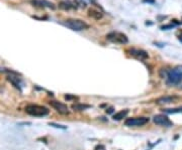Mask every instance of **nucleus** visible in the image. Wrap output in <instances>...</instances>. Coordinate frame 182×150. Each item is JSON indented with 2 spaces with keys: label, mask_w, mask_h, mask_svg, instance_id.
I'll return each mask as SVG.
<instances>
[{
  "label": "nucleus",
  "mask_w": 182,
  "mask_h": 150,
  "mask_svg": "<svg viewBox=\"0 0 182 150\" xmlns=\"http://www.w3.org/2000/svg\"><path fill=\"white\" fill-rule=\"evenodd\" d=\"M166 83L169 86H177L182 83V65L167 72Z\"/></svg>",
  "instance_id": "f257e3e1"
},
{
  "label": "nucleus",
  "mask_w": 182,
  "mask_h": 150,
  "mask_svg": "<svg viewBox=\"0 0 182 150\" xmlns=\"http://www.w3.org/2000/svg\"><path fill=\"white\" fill-rule=\"evenodd\" d=\"M25 112L27 114H30V116H34V117H44L49 114L48 108H46L44 106H41V105H34V104L26 106Z\"/></svg>",
  "instance_id": "f03ea898"
},
{
  "label": "nucleus",
  "mask_w": 182,
  "mask_h": 150,
  "mask_svg": "<svg viewBox=\"0 0 182 150\" xmlns=\"http://www.w3.org/2000/svg\"><path fill=\"white\" fill-rule=\"evenodd\" d=\"M63 24L75 31H81V30H85L89 27L86 22L80 19H67L63 22Z\"/></svg>",
  "instance_id": "7ed1b4c3"
},
{
  "label": "nucleus",
  "mask_w": 182,
  "mask_h": 150,
  "mask_svg": "<svg viewBox=\"0 0 182 150\" xmlns=\"http://www.w3.org/2000/svg\"><path fill=\"white\" fill-rule=\"evenodd\" d=\"M106 38L109 42H113V44H128V38L126 34L122 33L120 31H111L106 35Z\"/></svg>",
  "instance_id": "20e7f679"
},
{
  "label": "nucleus",
  "mask_w": 182,
  "mask_h": 150,
  "mask_svg": "<svg viewBox=\"0 0 182 150\" xmlns=\"http://www.w3.org/2000/svg\"><path fill=\"white\" fill-rule=\"evenodd\" d=\"M149 122V118L147 117H134V118H128L124 121V125L128 127H137L144 126Z\"/></svg>",
  "instance_id": "39448f33"
},
{
  "label": "nucleus",
  "mask_w": 182,
  "mask_h": 150,
  "mask_svg": "<svg viewBox=\"0 0 182 150\" xmlns=\"http://www.w3.org/2000/svg\"><path fill=\"white\" fill-rule=\"evenodd\" d=\"M153 121H154L155 124L159 125V126H165V127H170L173 125V123L171 122L170 120L168 119V117L165 116V115L159 114L154 116L153 118Z\"/></svg>",
  "instance_id": "423d86ee"
},
{
  "label": "nucleus",
  "mask_w": 182,
  "mask_h": 150,
  "mask_svg": "<svg viewBox=\"0 0 182 150\" xmlns=\"http://www.w3.org/2000/svg\"><path fill=\"white\" fill-rule=\"evenodd\" d=\"M49 104L51 105V107L55 109L57 112H59L60 114L63 115H67L69 114V110H68V107L62 102H59V101H50Z\"/></svg>",
  "instance_id": "0eeeda50"
},
{
  "label": "nucleus",
  "mask_w": 182,
  "mask_h": 150,
  "mask_svg": "<svg viewBox=\"0 0 182 150\" xmlns=\"http://www.w3.org/2000/svg\"><path fill=\"white\" fill-rule=\"evenodd\" d=\"M128 51L130 52V55L137 57V59H149L148 52H147V51H145V50H140V48H130Z\"/></svg>",
  "instance_id": "6e6552de"
},
{
  "label": "nucleus",
  "mask_w": 182,
  "mask_h": 150,
  "mask_svg": "<svg viewBox=\"0 0 182 150\" xmlns=\"http://www.w3.org/2000/svg\"><path fill=\"white\" fill-rule=\"evenodd\" d=\"M32 4L34 6H38V7H47V8H51V9H55V5L52 3V2L48 1V0H32Z\"/></svg>",
  "instance_id": "1a4fd4ad"
},
{
  "label": "nucleus",
  "mask_w": 182,
  "mask_h": 150,
  "mask_svg": "<svg viewBox=\"0 0 182 150\" xmlns=\"http://www.w3.org/2000/svg\"><path fill=\"white\" fill-rule=\"evenodd\" d=\"M176 100H178V97L176 96H164L157 99L156 103L157 104H170V103H174Z\"/></svg>",
  "instance_id": "9d476101"
},
{
  "label": "nucleus",
  "mask_w": 182,
  "mask_h": 150,
  "mask_svg": "<svg viewBox=\"0 0 182 150\" xmlns=\"http://www.w3.org/2000/svg\"><path fill=\"white\" fill-rule=\"evenodd\" d=\"M88 15L90 16V17L94 18V19L98 20L100 19V18H102L103 13H102V11H99V10L96 9V8H90V9L88 10Z\"/></svg>",
  "instance_id": "9b49d317"
},
{
  "label": "nucleus",
  "mask_w": 182,
  "mask_h": 150,
  "mask_svg": "<svg viewBox=\"0 0 182 150\" xmlns=\"http://www.w3.org/2000/svg\"><path fill=\"white\" fill-rule=\"evenodd\" d=\"M8 81L11 82L14 87L17 88L18 90H21V80L18 77H14V76L9 75L8 76Z\"/></svg>",
  "instance_id": "f8f14e48"
},
{
  "label": "nucleus",
  "mask_w": 182,
  "mask_h": 150,
  "mask_svg": "<svg viewBox=\"0 0 182 150\" xmlns=\"http://www.w3.org/2000/svg\"><path fill=\"white\" fill-rule=\"evenodd\" d=\"M128 114V110H126H126H122L113 115V120H122V119L126 118V116Z\"/></svg>",
  "instance_id": "ddd939ff"
},
{
  "label": "nucleus",
  "mask_w": 182,
  "mask_h": 150,
  "mask_svg": "<svg viewBox=\"0 0 182 150\" xmlns=\"http://www.w3.org/2000/svg\"><path fill=\"white\" fill-rule=\"evenodd\" d=\"M88 108H90V106H89V105H86V104H80V103H77V104L72 105V109L73 110H75V111H84Z\"/></svg>",
  "instance_id": "4468645a"
},
{
  "label": "nucleus",
  "mask_w": 182,
  "mask_h": 150,
  "mask_svg": "<svg viewBox=\"0 0 182 150\" xmlns=\"http://www.w3.org/2000/svg\"><path fill=\"white\" fill-rule=\"evenodd\" d=\"M59 7L62 8V9H65V10H69V9H71V8L74 7V6L68 1H62L59 3Z\"/></svg>",
  "instance_id": "2eb2a0df"
},
{
  "label": "nucleus",
  "mask_w": 182,
  "mask_h": 150,
  "mask_svg": "<svg viewBox=\"0 0 182 150\" xmlns=\"http://www.w3.org/2000/svg\"><path fill=\"white\" fill-rule=\"evenodd\" d=\"M74 3L76 6L80 8H85L86 7V3H85L84 0H74Z\"/></svg>",
  "instance_id": "dca6fc26"
},
{
  "label": "nucleus",
  "mask_w": 182,
  "mask_h": 150,
  "mask_svg": "<svg viewBox=\"0 0 182 150\" xmlns=\"http://www.w3.org/2000/svg\"><path fill=\"white\" fill-rule=\"evenodd\" d=\"M165 113H168V114H174V113H180L182 112V109H165L163 110Z\"/></svg>",
  "instance_id": "f3484780"
},
{
  "label": "nucleus",
  "mask_w": 182,
  "mask_h": 150,
  "mask_svg": "<svg viewBox=\"0 0 182 150\" xmlns=\"http://www.w3.org/2000/svg\"><path fill=\"white\" fill-rule=\"evenodd\" d=\"M174 27V24H166V25L161 26V29L163 30H168V29H172Z\"/></svg>",
  "instance_id": "a211bd4d"
},
{
  "label": "nucleus",
  "mask_w": 182,
  "mask_h": 150,
  "mask_svg": "<svg viewBox=\"0 0 182 150\" xmlns=\"http://www.w3.org/2000/svg\"><path fill=\"white\" fill-rule=\"evenodd\" d=\"M50 126H53V127H55V128L66 129V126H63V125H58V124H55V123H50Z\"/></svg>",
  "instance_id": "6ab92c4d"
},
{
  "label": "nucleus",
  "mask_w": 182,
  "mask_h": 150,
  "mask_svg": "<svg viewBox=\"0 0 182 150\" xmlns=\"http://www.w3.org/2000/svg\"><path fill=\"white\" fill-rule=\"evenodd\" d=\"M65 99L66 100H76L77 97H75V96H71V95H66L65 96Z\"/></svg>",
  "instance_id": "aec40b11"
},
{
  "label": "nucleus",
  "mask_w": 182,
  "mask_h": 150,
  "mask_svg": "<svg viewBox=\"0 0 182 150\" xmlns=\"http://www.w3.org/2000/svg\"><path fill=\"white\" fill-rule=\"evenodd\" d=\"M95 150H105V147H104L103 145H97V146L95 147Z\"/></svg>",
  "instance_id": "412c9836"
},
{
  "label": "nucleus",
  "mask_w": 182,
  "mask_h": 150,
  "mask_svg": "<svg viewBox=\"0 0 182 150\" xmlns=\"http://www.w3.org/2000/svg\"><path fill=\"white\" fill-rule=\"evenodd\" d=\"M144 2H148V3H152L154 4L155 3V0H143Z\"/></svg>",
  "instance_id": "4be33fe9"
},
{
  "label": "nucleus",
  "mask_w": 182,
  "mask_h": 150,
  "mask_svg": "<svg viewBox=\"0 0 182 150\" xmlns=\"http://www.w3.org/2000/svg\"><path fill=\"white\" fill-rule=\"evenodd\" d=\"M112 112H113V108H109L108 110H106V113H108V114H111Z\"/></svg>",
  "instance_id": "5701e85b"
}]
</instances>
